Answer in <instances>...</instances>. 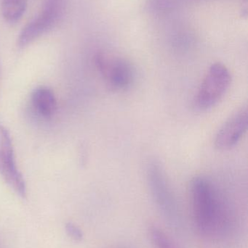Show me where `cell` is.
Segmentation results:
<instances>
[{"label": "cell", "mask_w": 248, "mask_h": 248, "mask_svg": "<svg viewBox=\"0 0 248 248\" xmlns=\"http://www.w3.org/2000/svg\"><path fill=\"white\" fill-rule=\"evenodd\" d=\"M27 0H3L2 16L7 21L16 23L26 11Z\"/></svg>", "instance_id": "obj_9"}, {"label": "cell", "mask_w": 248, "mask_h": 248, "mask_svg": "<svg viewBox=\"0 0 248 248\" xmlns=\"http://www.w3.org/2000/svg\"><path fill=\"white\" fill-rule=\"evenodd\" d=\"M0 175L17 195L26 198V182L16 166L10 133L1 125H0Z\"/></svg>", "instance_id": "obj_5"}, {"label": "cell", "mask_w": 248, "mask_h": 248, "mask_svg": "<svg viewBox=\"0 0 248 248\" xmlns=\"http://www.w3.org/2000/svg\"><path fill=\"white\" fill-rule=\"evenodd\" d=\"M96 64L103 79L112 90H128L135 80V70L125 58L100 53L96 57Z\"/></svg>", "instance_id": "obj_4"}, {"label": "cell", "mask_w": 248, "mask_h": 248, "mask_svg": "<svg viewBox=\"0 0 248 248\" xmlns=\"http://www.w3.org/2000/svg\"><path fill=\"white\" fill-rule=\"evenodd\" d=\"M149 233L151 244L154 248H179L171 237L157 226H151Z\"/></svg>", "instance_id": "obj_10"}, {"label": "cell", "mask_w": 248, "mask_h": 248, "mask_svg": "<svg viewBox=\"0 0 248 248\" xmlns=\"http://www.w3.org/2000/svg\"><path fill=\"white\" fill-rule=\"evenodd\" d=\"M31 106L33 113L41 119H52L57 110V100L53 92L49 87H36L31 95Z\"/></svg>", "instance_id": "obj_8"}, {"label": "cell", "mask_w": 248, "mask_h": 248, "mask_svg": "<svg viewBox=\"0 0 248 248\" xmlns=\"http://www.w3.org/2000/svg\"><path fill=\"white\" fill-rule=\"evenodd\" d=\"M248 110L243 106L223 124L215 136V145L218 150H231L242 140L248 129Z\"/></svg>", "instance_id": "obj_7"}, {"label": "cell", "mask_w": 248, "mask_h": 248, "mask_svg": "<svg viewBox=\"0 0 248 248\" xmlns=\"http://www.w3.org/2000/svg\"><path fill=\"white\" fill-rule=\"evenodd\" d=\"M231 81V74L225 65L219 62L213 64L195 95V107L207 110L215 106L227 93Z\"/></svg>", "instance_id": "obj_2"}, {"label": "cell", "mask_w": 248, "mask_h": 248, "mask_svg": "<svg viewBox=\"0 0 248 248\" xmlns=\"http://www.w3.org/2000/svg\"><path fill=\"white\" fill-rule=\"evenodd\" d=\"M66 231L68 235L73 240L80 241L83 239V234L81 230L73 223H67L66 225Z\"/></svg>", "instance_id": "obj_11"}, {"label": "cell", "mask_w": 248, "mask_h": 248, "mask_svg": "<svg viewBox=\"0 0 248 248\" xmlns=\"http://www.w3.org/2000/svg\"><path fill=\"white\" fill-rule=\"evenodd\" d=\"M192 217L198 232L205 237L224 233L228 217L222 199L213 182L205 176H197L190 185Z\"/></svg>", "instance_id": "obj_1"}, {"label": "cell", "mask_w": 248, "mask_h": 248, "mask_svg": "<svg viewBox=\"0 0 248 248\" xmlns=\"http://www.w3.org/2000/svg\"><path fill=\"white\" fill-rule=\"evenodd\" d=\"M61 12V0H48L42 13L29 22L20 32L17 41L19 46H26L52 29L58 21Z\"/></svg>", "instance_id": "obj_6"}, {"label": "cell", "mask_w": 248, "mask_h": 248, "mask_svg": "<svg viewBox=\"0 0 248 248\" xmlns=\"http://www.w3.org/2000/svg\"><path fill=\"white\" fill-rule=\"evenodd\" d=\"M147 178L151 195L159 209L166 219L172 224H177L179 212L176 198L159 163L153 162L149 165Z\"/></svg>", "instance_id": "obj_3"}]
</instances>
